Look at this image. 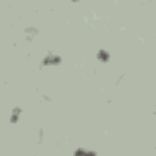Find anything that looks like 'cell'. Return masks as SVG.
<instances>
[{"mask_svg":"<svg viewBox=\"0 0 156 156\" xmlns=\"http://www.w3.org/2000/svg\"><path fill=\"white\" fill-rule=\"evenodd\" d=\"M72 1H73V2H77V1H79V0H72Z\"/></svg>","mask_w":156,"mask_h":156,"instance_id":"cell-5","label":"cell"},{"mask_svg":"<svg viewBox=\"0 0 156 156\" xmlns=\"http://www.w3.org/2000/svg\"><path fill=\"white\" fill-rule=\"evenodd\" d=\"M96 57H98V60H99V61H101V62H107V61L110 60V54H108L106 50L101 49V50H99V51H98Z\"/></svg>","mask_w":156,"mask_h":156,"instance_id":"cell-2","label":"cell"},{"mask_svg":"<svg viewBox=\"0 0 156 156\" xmlns=\"http://www.w3.org/2000/svg\"><path fill=\"white\" fill-rule=\"evenodd\" d=\"M76 154L80 155V154H93V152H90V151H87V150H77V151H76Z\"/></svg>","mask_w":156,"mask_h":156,"instance_id":"cell-4","label":"cell"},{"mask_svg":"<svg viewBox=\"0 0 156 156\" xmlns=\"http://www.w3.org/2000/svg\"><path fill=\"white\" fill-rule=\"evenodd\" d=\"M22 110L20 107H15L12 110V113H11V117H10V122L11 123H17V121L20 119V115H21Z\"/></svg>","mask_w":156,"mask_h":156,"instance_id":"cell-3","label":"cell"},{"mask_svg":"<svg viewBox=\"0 0 156 156\" xmlns=\"http://www.w3.org/2000/svg\"><path fill=\"white\" fill-rule=\"evenodd\" d=\"M61 63V57L57 55H48L44 57L41 65L43 66H57Z\"/></svg>","mask_w":156,"mask_h":156,"instance_id":"cell-1","label":"cell"}]
</instances>
